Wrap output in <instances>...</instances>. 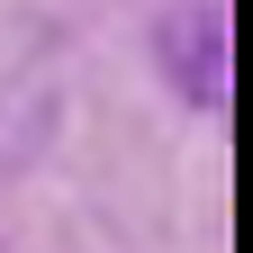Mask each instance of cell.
<instances>
[{
	"mask_svg": "<svg viewBox=\"0 0 253 253\" xmlns=\"http://www.w3.org/2000/svg\"><path fill=\"white\" fill-rule=\"evenodd\" d=\"M163 73L181 82V100L226 109V0H181L163 18Z\"/></svg>",
	"mask_w": 253,
	"mask_h": 253,
	"instance_id": "6da1fadb",
	"label": "cell"
}]
</instances>
